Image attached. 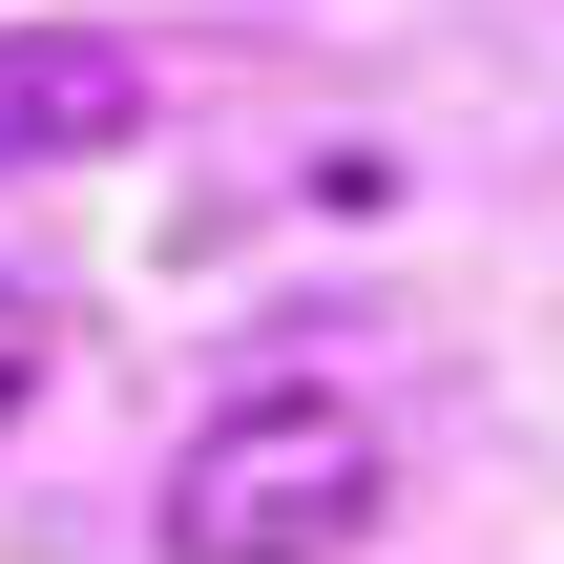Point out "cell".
Segmentation results:
<instances>
[{
    "instance_id": "6da1fadb",
    "label": "cell",
    "mask_w": 564,
    "mask_h": 564,
    "mask_svg": "<svg viewBox=\"0 0 564 564\" xmlns=\"http://www.w3.org/2000/svg\"><path fill=\"white\" fill-rule=\"evenodd\" d=\"M377 523H398V440H377V398H335V377L230 398V419L167 460V502H147L167 564H356Z\"/></svg>"
},
{
    "instance_id": "7a4b0ae2",
    "label": "cell",
    "mask_w": 564,
    "mask_h": 564,
    "mask_svg": "<svg viewBox=\"0 0 564 564\" xmlns=\"http://www.w3.org/2000/svg\"><path fill=\"white\" fill-rule=\"evenodd\" d=\"M147 126V63L105 21H0V167H84Z\"/></svg>"
},
{
    "instance_id": "3957f363",
    "label": "cell",
    "mask_w": 564,
    "mask_h": 564,
    "mask_svg": "<svg viewBox=\"0 0 564 564\" xmlns=\"http://www.w3.org/2000/svg\"><path fill=\"white\" fill-rule=\"evenodd\" d=\"M42 356H63V314H42V293H21V272H0V440H21V419H42Z\"/></svg>"
}]
</instances>
